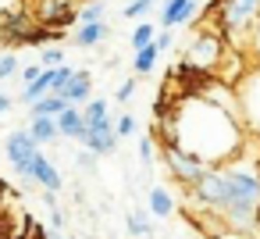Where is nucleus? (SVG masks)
I'll return each mask as SVG.
<instances>
[{"label":"nucleus","mask_w":260,"mask_h":239,"mask_svg":"<svg viewBox=\"0 0 260 239\" xmlns=\"http://www.w3.org/2000/svg\"><path fill=\"white\" fill-rule=\"evenodd\" d=\"M72 104L61 97V93H47L43 100H36L32 107H29V118H57L61 111H68Z\"/></svg>","instance_id":"nucleus-12"},{"label":"nucleus","mask_w":260,"mask_h":239,"mask_svg":"<svg viewBox=\"0 0 260 239\" xmlns=\"http://www.w3.org/2000/svg\"><path fill=\"white\" fill-rule=\"evenodd\" d=\"M50 228L64 232V214H61V207H50Z\"/></svg>","instance_id":"nucleus-28"},{"label":"nucleus","mask_w":260,"mask_h":239,"mask_svg":"<svg viewBox=\"0 0 260 239\" xmlns=\"http://www.w3.org/2000/svg\"><path fill=\"white\" fill-rule=\"evenodd\" d=\"M185 61L203 68V72H214L221 61H224V40L217 33H196L189 50H185Z\"/></svg>","instance_id":"nucleus-6"},{"label":"nucleus","mask_w":260,"mask_h":239,"mask_svg":"<svg viewBox=\"0 0 260 239\" xmlns=\"http://www.w3.org/2000/svg\"><path fill=\"white\" fill-rule=\"evenodd\" d=\"M18 72H22V65H18L15 54H0V82H8V79L18 75Z\"/></svg>","instance_id":"nucleus-23"},{"label":"nucleus","mask_w":260,"mask_h":239,"mask_svg":"<svg viewBox=\"0 0 260 239\" xmlns=\"http://www.w3.org/2000/svg\"><path fill=\"white\" fill-rule=\"evenodd\" d=\"M36 61H40V68H61L64 65V50L61 47H43Z\"/></svg>","instance_id":"nucleus-20"},{"label":"nucleus","mask_w":260,"mask_h":239,"mask_svg":"<svg viewBox=\"0 0 260 239\" xmlns=\"http://www.w3.org/2000/svg\"><path fill=\"white\" fill-rule=\"evenodd\" d=\"M246 239H256V235H246Z\"/></svg>","instance_id":"nucleus-31"},{"label":"nucleus","mask_w":260,"mask_h":239,"mask_svg":"<svg viewBox=\"0 0 260 239\" xmlns=\"http://www.w3.org/2000/svg\"><path fill=\"white\" fill-rule=\"evenodd\" d=\"M128 235H136V239H150V235H153L150 218L139 214V211H128Z\"/></svg>","instance_id":"nucleus-17"},{"label":"nucleus","mask_w":260,"mask_h":239,"mask_svg":"<svg viewBox=\"0 0 260 239\" xmlns=\"http://www.w3.org/2000/svg\"><path fill=\"white\" fill-rule=\"evenodd\" d=\"M136 97V79H125V82H118V89H114V100L118 104H125V100H132Z\"/></svg>","instance_id":"nucleus-24"},{"label":"nucleus","mask_w":260,"mask_h":239,"mask_svg":"<svg viewBox=\"0 0 260 239\" xmlns=\"http://www.w3.org/2000/svg\"><path fill=\"white\" fill-rule=\"evenodd\" d=\"M157 139H160V146L164 143L182 146L185 154L207 161L210 168L246 154L235 114L203 93H189L178 104H171V111L157 114Z\"/></svg>","instance_id":"nucleus-1"},{"label":"nucleus","mask_w":260,"mask_h":239,"mask_svg":"<svg viewBox=\"0 0 260 239\" xmlns=\"http://www.w3.org/2000/svg\"><path fill=\"white\" fill-rule=\"evenodd\" d=\"M185 193L203 211H217L224 225L246 228L256 218V211H260V171L246 168L242 154H239L235 161L207 168L200 175V182H192Z\"/></svg>","instance_id":"nucleus-2"},{"label":"nucleus","mask_w":260,"mask_h":239,"mask_svg":"<svg viewBox=\"0 0 260 239\" xmlns=\"http://www.w3.org/2000/svg\"><path fill=\"white\" fill-rule=\"evenodd\" d=\"M11 107H15V97H8L4 89H0V118H4V114H11Z\"/></svg>","instance_id":"nucleus-29"},{"label":"nucleus","mask_w":260,"mask_h":239,"mask_svg":"<svg viewBox=\"0 0 260 239\" xmlns=\"http://www.w3.org/2000/svg\"><path fill=\"white\" fill-rule=\"evenodd\" d=\"M157 57H160V50L150 43V47H139L136 50V57H132V72L136 75H150L153 68H157Z\"/></svg>","instance_id":"nucleus-15"},{"label":"nucleus","mask_w":260,"mask_h":239,"mask_svg":"<svg viewBox=\"0 0 260 239\" xmlns=\"http://www.w3.org/2000/svg\"><path fill=\"white\" fill-rule=\"evenodd\" d=\"M157 18H160V29H175V25H189L196 18V8L200 0H160L157 4Z\"/></svg>","instance_id":"nucleus-7"},{"label":"nucleus","mask_w":260,"mask_h":239,"mask_svg":"<svg viewBox=\"0 0 260 239\" xmlns=\"http://www.w3.org/2000/svg\"><path fill=\"white\" fill-rule=\"evenodd\" d=\"M114 132H118V139H132V136H139V118H136V114H121L118 125H114Z\"/></svg>","instance_id":"nucleus-21"},{"label":"nucleus","mask_w":260,"mask_h":239,"mask_svg":"<svg viewBox=\"0 0 260 239\" xmlns=\"http://www.w3.org/2000/svg\"><path fill=\"white\" fill-rule=\"evenodd\" d=\"M153 40H157V25H150L146 18H143V22H136V29H132V36H128L132 50H139V47H150Z\"/></svg>","instance_id":"nucleus-16"},{"label":"nucleus","mask_w":260,"mask_h":239,"mask_svg":"<svg viewBox=\"0 0 260 239\" xmlns=\"http://www.w3.org/2000/svg\"><path fill=\"white\" fill-rule=\"evenodd\" d=\"M82 132H86L82 107H68V111L57 114V136H64V139H82Z\"/></svg>","instance_id":"nucleus-11"},{"label":"nucleus","mask_w":260,"mask_h":239,"mask_svg":"<svg viewBox=\"0 0 260 239\" xmlns=\"http://www.w3.org/2000/svg\"><path fill=\"white\" fill-rule=\"evenodd\" d=\"M40 72H43V68H40V61H32V65H25V68H22V72H18V75H22V82H25V86H29V82H32V79H40Z\"/></svg>","instance_id":"nucleus-26"},{"label":"nucleus","mask_w":260,"mask_h":239,"mask_svg":"<svg viewBox=\"0 0 260 239\" xmlns=\"http://www.w3.org/2000/svg\"><path fill=\"white\" fill-rule=\"evenodd\" d=\"M29 136L43 146L57 139V118H29Z\"/></svg>","instance_id":"nucleus-14"},{"label":"nucleus","mask_w":260,"mask_h":239,"mask_svg":"<svg viewBox=\"0 0 260 239\" xmlns=\"http://www.w3.org/2000/svg\"><path fill=\"white\" fill-rule=\"evenodd\" d=\"M89 93H93V75H89V72H75V75L68 79V86L61 89V97H64L72 107H82V104L89 100Z\"/></svg>","instance_id":"nucleus-10"},{"label":"nucleus","mask_w":260,"mask_h":239,"mask_svg":"<svg viewBox=\"0 0 260 239\" xmlns=\"http://www.w3.org/2000/svg\"><path fill=\"white\" fill-rule=\"evenodd\" d=\"M260 25V0H221L214 11V29L224 47H246Z\"/></svg>","instance_id":"nucleus-3"},{"label":"nucleus","mask_w":260,"mask_h":239,"mask_svg":"<svg viewBox=\"0 0 260 239\" xmlns=\"http://www.w3.org/2000/svg\"><path fill=\"white\" fill-rule=\"evenodd\" d=\"M136 154H139V164L150 171L153 168V136H139L136 139Z\"/></svg>","instance_id":"nucleus-22"},{"label":"nucleus","mask_w":260,"mask_h":239,"mask_svg":"<svg viewBox=\"0 0 260 239\" xmlns=\"http://www.w3.org/2000/svg\"><path fill=\"white\" fill-rule=\"evenodd\" d=\"M107 18V4L104 0H86L79 8V22H104Z\"/></svg>","instance_id":"nucleus-18"},{"label":"nucleus","mask_w":260,"mask_h":239,"mask_svg":"<svg viewBox=\"0 0 260 239\" xmlns=\"http://www.w3.org/2000/svg\"><path fill=\"white\" fill-rule=\"evenodd\" d=\"M18 175L29 182V186H40V189H50V193H61V186H64V178H61V171H57V164L43 154V146L18 168Z\"/></svg>","instance_id":"nucleus-5"},{"label":"nucleus","mask_w":260,"mask_h":239,"mask_svg":"<svg viewBox=\"0 0 260 239\" xmlns=\"http://www.w3.org/2000/svg\"><path fill=\"white\" fill-rule=\"evenodd\" d=\"M157 4H160V0H128V4L121 8V15H125V18H136V22H139V18H146V15H150V11H153Z\"/></svg>","instance_id":"nucleus-19"},{"label":"nucleus","mask_w":260,"mask_h":239,"mask_svg":"<svg viewBox=\"0 0 260 239\" xmlns=\"http://www.w3.org/2000/svg\"><path fill=\"white\" fill-rule=\"evenodd\" d=\"M153 47H157L160 54H168V50H171V29H164V33H160V36L153 40Z\"/></svg>","instance_id":"nucleus-27"},{"label":"nucleus","mask_w":260,"mask_h":239,"mask_svg":"<svg viewBox=\"0 0 260 239\" xmlns=\"http://www.w3.org/2000/svg\"><path fill=\"white\" fill-rule=\"evenodd\" d=\"M111 22L104 18V22H79V29L72 33V43L75 47H82V50H93V47H100V43H107L111 40Z\"/></svg>","instance_id":"nucleus-9"},{"label":"nucleus","mask_w":260,"mask_h":239,"mask_svg":"<svg viewBox=\"0 0 260 239\" xmlns=\"http://www.w3.org/2000/svg\"><path fill=\"white\" fill-rule=\"evenodd\" d=\"M79 143L96 157H111L118 150V132H114V125H96V129H86Z\"/></svg>","instance_id":"nucleus-8"},{"label":"nucleus","mask_w":260,"mask_h":239,"mask_svg":"<svg viewBox=\"0 0 260 239\" xmlns=\"http://www.w3.org/2000/svg\"><path fill=\"white\" fill-rule=\"evenodd\" d=\"M75 164H79V168H82V171H93V168H96V154H89V150H86V146H82V154H79V157H75Z\"/></svg>","instance_id":"nucleus-25"},{"label":"nucleus","mask_w":260,"mask_h":239,"mask_svg":"<svg viewBox=\"0 0 260 239\" xmlns=\"http://www.w3.org/2000/svg\"><path fill=\"white\" fill-rule=\"evenodd\" d=\"M47 239H64V232H57V228H47Z\"/></svg>","instance_id":"nucleus-30"},{"label":"nucleus","mask_w":260,"mask_h":239,"mask_svg":"<svg viewBox=\"0 0 260 239\" xmlns=\"http://www.w3.org/2000/svg\"><path fill=\"white\" fill-rule=\"evenodd\" d=\"M160 161H164L168 175H171L175 182H182L185 189H189L192 182H200V175L210 168L207 161H200V157L185 154V150H182V146H175V143H164V146H160Z\"/></svg>","instance_id":"nucleus-4"},{"label":"nucleus","mask_w":260,"mask_h":239,"mask_svg":"<svg viewBox=\"0 0 260 239\" xmlns=\"http://www.w3.org/2000/svg\"><path fill=\"white\" fill-rule=\"evenodd\" d=\"M146 207H150V214H157V218H171V214H175V200H171V193H168L164 186H153V189H150Z\"/></svg>","instance_id":"nucleus-13"}]
</instances>
